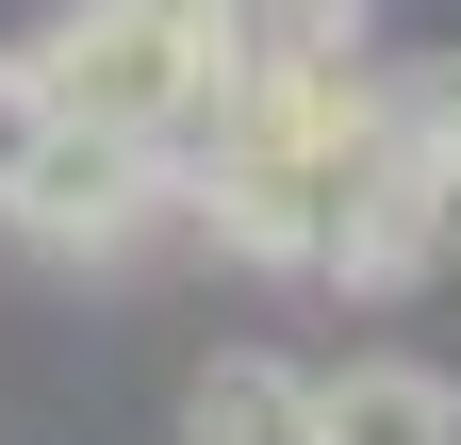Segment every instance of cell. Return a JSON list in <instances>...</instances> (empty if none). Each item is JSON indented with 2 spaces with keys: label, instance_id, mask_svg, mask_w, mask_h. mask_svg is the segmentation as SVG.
Segmentation results:
<instances>
[{
  "label": "cell",
  "instance_id": "5",
  "mask_svg": "<svg viewBox=\"0 0 461 445\" xmlns=\"http://www.w3.org/2000/svg\"><path fill=\"white\" fill-rule=\"evenodd\" d=\"M182 445H313V363L214 347V363L182 379Z\"/></svg>",
  "mask_w": 461,
  "mask_h": 445
},
{
  "label": "cell",
  "instance_id": "4",
  "mask_svg": "<svg viewBox=\"0 0 461 445\" xmlns=\"http://www.w3.org/2000/svg\"><path fill=\"white\" fill-rule=\"evenodd\" d=\"M363 67V0H214V83H330Z\"/></svg>",
  "mask_w": 461,
  "mask_h": 445
},
{
  "label": "cell",
  "instance_id": "8",
  "mask_svg": "<svg viewBox=\"0 0 461 445\" xmlns=\"http://www.w3.org/2000/svg\"><path fill=\"white\" fill-rule=\"evenodd\" d=\"M132 17H182V33H214V0H132Z\"/></svg>",
  "mask_w": 461,
  "mask_h": 445
},
{
  "label": "cell",
  "instance_id": "1",
  "mask_svg": "<svg viewBox=\"0 0 461 445\" xmlns=\"http://www.w3.org/2000/svg\"><path fill=\"white\" fill-rule=\"evenodd\" d=\"M0 67H17V99H33V116L115 132V149H182V132L214 116V33L132 17V0H67V17H33Z\"/></svg>",
  "mask_w": 461,
  "mask_h": 445
},
{
  "label": "cell",
  "instance_id": "6",
  "mask_svg": "<svg viewBox=\"0 0 461 445\" xmlns=\"http://www.w3.org/2000/svg\"><path fill=\"white\" fill-rule=\"evenodd\" d=\"M412 198H429V248L461 264V67H412Z\"/></svg>",
  "mask_w": 461,
  "mask_h": 445
},
{
  "label": "cell",
  "instance_id": "3",
  "mask_svg": "<svg viewBox=\"0 0 461 445\" xmlns=\"http://www.w3.org/2000/svg\"><path fill=\"white\" fill-rule=\"evenodd\" d=\"M313 445H461V379L412 363V347L313 363Z\"/></svg>",
  "mask_w": 461,
  "mask_h": 445
},
{
  "label": "cell",
  "instance_id": "7",
  "mask_svg": "<svg viewBox=\"0 0 461 445\" xmlns=\"http://www.w3.org/2000/svg\"><path fill=\"white\" fill-rule=\"evenodd\" d=\"M17 132H33V99H17V67H0V165H17Z\"/></svg>",
  "mask_w": 461,
  "mask_h": 445
},
{
  "label": "cell",
  "instance_id": "2",
  "mask_svg": "<svg viewBox=\"0 0 461 445\" xmlns=\"http://www.w3.org/2000/svg\"><path fill=\"white\" fill-rule=\"evenodd\" d=\"M165 198H182L165 149H115V132H67V116H33L17 165H0V232H17L33 264H115Z\"/></svg>",
  "mask_w": 461,
  "mask_h": 445
}]
</instances>
